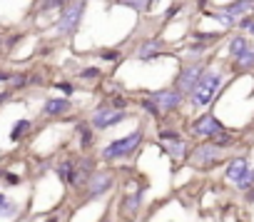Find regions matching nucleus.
<instances>
[{"instance_id": "obj_2", "label": "nucleus", "mask_w": 254, "mask_h": 222, "mask_svg": "<svg viewBox=\"0 0 254 222\" xmlns=\"http://www.w3.org/2000/svg\"><path fill=\"white\" fill-rule=\"evenodd\" d=\"M140 143H142V130H135V133H130L127 138L115 140L112 145H107V148L102 150V157H105V160H117V157H125V155H130V152H132Z\"/></svg>"}, {"instance_id": "obj_25", "label": "nucleus", "mask_w": 254, "mask_h": 222, "mask_svg": "<svg viewBox=\"0 0 254 222\" xmlns=\"http://www.w3.org/2000/svg\"><path fill=\"white\" fill-rule=\"evenodd\" d=\"M97 75H100V70H97V68H85V70L80 73V77H82V80H95Z\"/></svg>"}, {"instance_id": "obj_17", "label": "nucleus", "mask_w": 254, "mask_h": 222, "mask_svg": "<svg viewBox=\"0 0 254 222\" xmlns=\"http://www.w3.org/2000/svg\"><path fill=\"white\" fill-rule=\"evenodd\" d=\"M160 48H162V40H157V38H155V40H150L147 45H142L140 58H142V60H150V58H155V53H157Z\"/></svg>"}, {"instance_id": "obj_13", "label": "nucleus", "mask_w": 254, "mask_h": 222, "mask_svg": "<svg viewBox=\"0 0 254 222\" xmlns=\"http://www.w3.org/2000/svg\"><path fill=\"white\" fill-rule=\"evenodd\" d=\"M58 175H60V180L67 182V185H75V182H77V172H75L72 162H60V165H58Z\"/></svg>"}, {"instance_id": "obj_36", "label": "nucleus", "mask_w": 254, "mask_h": 222, "mask_svg": "<svg viewBox=\"0 0 254 222\" xmlns=\"http://www.w3.org/2000/svg\"><path fill=\"white\" fill-rule=\"evenodd\" d=\"M247 200H254V187L249 190V195H247Z\"/></svg>"}, {"instance_id": "obj_1", "label": "nucleus", "mask_w": 254, "mask_h": 222, "mask_svg": "<svg viewBox=\"0 0 254 222\" xmlns=\"http://www.w3.org/2000/svg\"><path fill=\"white\" fill-rule=\"evenodd\" d=\"M219 85H222V73L219 70H204L202 77L197 80L194 90H192V105L194 107H207L214 100Z\"/></svg>"}, {"instance_id": "obj_24", "label": "nucleus", "mask_w": 254, "mask_h": 222, "mask_svg": "<svg viewBox=\"0 0 254 222\" xmlns=\"http://www.w3.org/2000/svg\"><path fill=\"white\" fill-rule=\"evenodd\" d=\"M194 40H199V43H212V40H219V33H194Z\"/></svg>"}, {"instance_id": "obj_7", "label": "nucleus", "mask_w": 254, "mask_h": 222, "mask_svg": "<svg viewBox=\"0 0 254 222\" xmlns=\"http://www.w3.org/2000/svg\"><path fill=\"white\" fill-rule=\"evenodd\" d=\"M224 128L222 123L214 118V115H202L197 123H194V135H204V138H214V135H222Z\"/></svg>"}, {"instance_id": "obj_19", "label": "nucleus", "mask_w": 254, "mask_h": 222, "mask_svg": "<svg viewBox=\"0 0 254 222\" xmlns=\"http://www.w3.org/2000/svg\"><path fill=\"white\" fill-rule=\"evenodd\" d=\"M212 18H214V20H219L224 28H232V25H234V20H232L224 10H214V13H212Z\"/></svg>"}, {"instance_id": "obj_20", "label": "nucleus", "mask_w": 254, "mask_h": 222, "mask_svg": "<svg viewBox=\"0 0 254 222\" xmlns=\"http://www.w3.org/2000/svg\"><path fill=\"white\" fill-rule=\"evenodd\" d=\"M167 150H170V155H172V157H182V155H185V143H182V140H175Z\"/></svg>"}, {"instance_id": "obj_14", "label": "nucleus", "mask_w": 254, "mask_h": 222, "mask_svg": "<svg viewBox=\"0 0 254 222\" xmlns=\"http://www.w3.org/2000/svg\"><path fill=\"white\" fill-rule=\"evenodd\" d=\"M247 48H249L247 38H244V35H234V38H232V43H229V55L237 60V58H239V55H242Z\"/></svg>"}, {"instance_id": "obj_6", "label": "nucleus", "mask_w": 254, "mask_h": 222, "mask_svg": "<svg viewBox=\"0 0 254 222\" xmlns=\"http://www.w3.org/2000/svg\"><path fill=\"white\" fill-rule=\"evenodd\" d=\"M202 73H204V70H202L199 65H194V63L187 65V68L182 70V75L177 77V85H175V87H180L182 92H192L194 85H197V80L202 77Z\"/></svg>"}, {"instance_id": "obj_5", "label": "nucleus", "mask_w": 254, "mask_h": 222, "mask_svg": "<svg viewBox=\"0 0 254 222\" xmlns=\"http://www.w3.org/2000/svg\"><path fill=\"white\" fill-rule=\"evenodd\" d=\"M122 120H125V115L117 113V107H100L97 113L92 115V125L97 130H105V128H110L115 123H122Z\"/></svg>"}, {"instance_id": "obj_15", "label": "nucleus", "mask_w": 254, "mask_h": 222, "mask_svg": "<svg viewBox=\"0 0 254 222\" xmlns=\"http://www.w3.org/2000/svg\"><path fill=\"white\" fill-rule=\"evenodd\" d=\"M28 130H30V120H18V123L13 125V130H10V140L18 143L20 138H25Z\"/></svg>"}, {"instance_id": "obj_31", "label": "nucleus", "mask_w": 254, "mask_h": 222, "mask_svg": "<svg viewBox=\"0 0 254 222\" xmlns=\"http://www.w3.org/2000/svg\"><path fill=\"white\" fill-rule=\"evenodd\" d=\"M175 13H180V5H172V8H170V10L165 13V18L170 20V18H175Z\"/></svg>"}, {"instance_id": "obj_22", "label": "nucleus", "mask_w": 254, "mask_h": 222, "mask_svg": "<svg viewBox=\"0 0 254 222\" xmlns=\"http://www.w3.org/2000/svg\"><path fill=\"white\" fill-rule=\"evenodd\" d=\"M18 212V205L15 202H5L3 207H0V217H13Z\"/></svg>"}, {"instance_id": "obj_16", "label": "nucleus", "mask_w": 254, "mask_h": 222, "mask_svg": "<svg viewBox=\"0 0 254 222\" xmlns=\"http://www.w3.org/2000/svg\"><path fill=\"white\" fill-rule=\"evenodd\" d=\"M234 63H237V68H242V70L252 68V65H254V45H249V48H247Z\"/></svg>"}, {"instance_id": "obj_23", "label": "nucleus", "mask_w": 254, "mask_h": 222, "mask_svg": "<svg viewBox=\"0 0 254 222\" xmlns=\"http://www.w3.org/2000/svg\"><path fill=\"white\" fill-rule=\"evenodd\" d=\"M65 0H43L40 3V10H55V8H63Z\"/></svg>"}, {"instance_id": "obj_32", "label": "nucleus", "mask_w": 254, "mask_h": 222, "mask_svg": "<svg viewBox=\"0 0 254 222\" xmlns=\"http://www.w3.org/2000/svg\"><path fill=\"white\" fill-rule=\"evenodd\" d=\"M10 80H13L10 73H0V82H10Z\"/></svg>"}, {"instance_id": "obj_34", "label": "nucleus", "mask_w": 254, "mask_h": 222, "mask_svg": "<svg viewBox=\"0 0 254 222\" xmlns=\"http://www.w3.org/2000/svg\"><path fill=\"white\" fill-rule=\"evenodd\" d=\"M112 107H125V100H122V97H115V100H112Z\"/></svg>"}, {"instance_id": "obj_28", "label": "nucleus", "mask_w": 254, "mask_h": 222, "mask_svg": "<svg viewBox=\"0 0 254 222\" xmlns=\"http://www.w3.org/2000/svg\"><path fill=\"white\" fill-rule=\"evenodd\" d=\"M3 180H5L8 185H18V182H20V177L13 175V172H3Z\"/></svg>"}, {"instance_id": "obj_33", "label": "nucleus", "mask_w": 254, "mask_h": 222, "mask_svg": "<svg viewBox=\"0 0 254 222\" xmlns=\"http://www.w3.org/2000/svg\"><path fill=\"white\" fill-rule=\"evenodd\" d=\"M58 87H60V90H63V92H67V95H70V92H72V87H70V85H67V82H60V85H58Z\"/></svg>"}, {"instance_id": "obj_27", "label": "nucleus", "mask_w": 254, "mask_h": 222, "mask_svg": "<svg viewBox=\"0 0 254 222\" xmlns=\"http://www.w3.org/2000/svg\"><path fill=\"white\" fill-rule=\"evenodd\" d=\"M80 135H82V148H87V145L92 143V133H90L87 128H80Z\"/></svg>"}, {"instance_id": "obj_3", "label": "nucleus", "mask_w": 254, "mask_h": 222, "mask_svg": "<svg viewBox=\"0 0 254 222\" xmlns=\"http://www.w3.org/2000/svg\"><path fill=\"white\" fill-rule=\"evenodd\" d=\"M82 13H85V0H72V3L63 10L60 20H58V33H63V35L75 33L80 20H82Z\"/></svg>"}, {"instance_id": "obj_11", "label": "nucleus", "mask_w": 254, "mask_h": 222, "mask_svg": "<svg viewBox=\"0 0 254 222\" xmlns=\"http://www.w3.org/2000/svg\"><path fill=\"white\" fill-rule=\"evenodd\" d=\"M214 160H219V148L217 145H199L197 150H194V162L197 165H207V162H214Z\"/></svg>"}, {"instance_id": "obj_35", "label": "nucleus", "mask_w": 254, "mask_h": 222, "mask_svg": "<svg viewBox=\"0 0 254 222\" xmlns=\"http://www.w3.org/2000/svg\"><path fill=\"white\" fill-rule=\"evenodd\" d=\"M5 202H8V197H5V195H3V192H0V207H3V205H5Z\"/></svg>"}, {"instance_id": "obj_8", "label": "nucleus", "mask_w": 254, "mask_h": 222, "mask_svg": "<svg viewBox=\"0 0 254 222\" xmlns=\"http://www.w3.org/2000/svg\"><path fill=\"white\" fill-rule=\"evenodd\" d=\"M112 185V177L107 172H95L87 182V197H97L102 192H107V187Z\"/></svg>"}, {"instance_id": "obj_30", "label": "nucleus", "mask_w": 254, "mask_h": 222, "mask_svg": "<svg viewBox=\"0 0 254 222\" xmlns=\"http://www.w3.org/2000/svg\"><path fill=\"white\" fill-rule=\"evenodd\" d=\"M102 58L105 60H120V53L117 50H107V53H102Z\"/></svg>"}, {"instance_id": "obj_10", "label": "nucleus", "mask_w": 254, "mask_h": 222, "mask_svg": "<svg viewBox=\"0 0 254 222\" xmlns=\"http://www.w3.org/2000/svg\"><path fill=\"white\" fill-rule=\"evenodd\" d=\"M67 110H70V100H65V97H53V100H48V102L43 105V115L55 118V115L67 113Z\"/></svg>"}, {"instance_id": "obj_21", "label": "nucleus", "mask_w": 254, "mask_h": 222, "mask_svg": "<svg viewBox=\"0 0 254 222\" xmlns=\"http://www.w3.org/2000/svg\"><path fill=\"white\" fill-rule=\"evenodd\" d=\"M252 185H254V170H249V172L237 182V187H239V190H247V187H252Z\"/></svg>"}, {"instance_id": "obj_29", "label": "nucleus", "mask_w": 254, "mask_h": 222, "mask_svg": "<svg viewBox=\"0 0 254 222\" xmlns=\"http://www.w3.org/2000/svg\"><path fill=\"white\" fill-rule=\"evenodd\" d=\"M160 138H162V140H170V143H175V140H180V135H177V133H172V130H165V133H162Z\"/></svg>"}, {"instance_id": "obj_18", "label": "nucleus", "mask_w": 254, "mask_h": 222, "mask_svg": "<svg viewBox=\"0 0 254 222\" xmlns=\"http://www.w3.org/2000/svg\"><path fill=\"white\" fill-rule=\"evenodd\" d=\"M115 3H122V5H130L132 10H147L150 0H115Z\"/></svg>"}, {"instance_id": "obj_26", "label": "nucleus", "mask_w": 254, "mask_h": 222, "mask_svg": "<svg viewBox=\"0 0 254 222\" xmlns=\"http://www.w3.org/2000/svg\"><path fill=\"white\" fill-rule=\"evenodd\" d=\"M140 202H142V195L137 192V195H132L130 200H127V210H130V212H132L135 207H140Z\"/></svg>"}, {"instance_id": "obj_4", "label": "nucleus", "mask_w": 254, "mask_h": 222, "mask_svg": "<svg viewBox=\"0 0 254 222\" xmlns=\"http://www.w3.org/2000/svg\"><path fill=\"white\" fill-rule=\"evenodd\" d=\"M150 100L160 107V113H172L182 105V90L180 87H172V90H160V92H152Z\"/></svg>"}, {"instance_id": "obj_9", "label": "nucleus", "mask_w": 254, "mask_h": 222, "mask_svg": "<svg viewBox=\"0 0 254 222\" xmlns=\"http://www.w3.org/2000/svg\"><path fill=\"white\" fill-rule=\"evenodd\" d=\"M247 172H249V162H247V157H234V160L229 162V167H227V180H229L232 185H237Z\"/></svg>"}, {"instance_id": "obj_12", "label": "nucleus", "mask_w": 254, "mask_h": 222, "mask_svg": "<svg viewBox=\"0 0 254 222\" xmlns=\"http://www.w3.org/2000/svg\"><path fill=\"white\" fill-rule=\"evenodd\" d=\"M254 8V0H234V3H229L227 8H222L234 23L242 18V15H247V10H252Z\"/></svg>"}]
</instances>
